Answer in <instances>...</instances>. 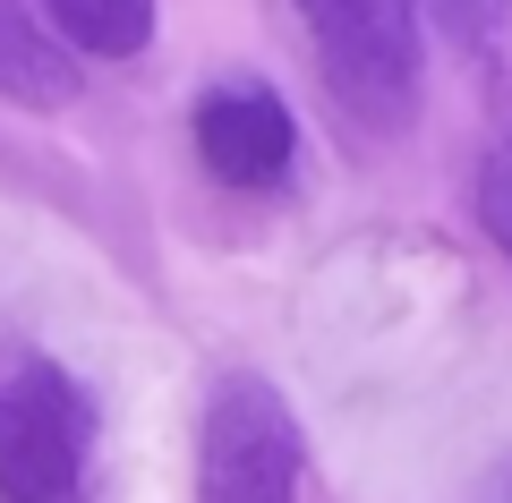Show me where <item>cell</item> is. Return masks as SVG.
Returning a JSON list of instances; mask_svg holds the SVG:
<instances>
[{
    "label": "cell",
    "instance_id": "6da1fadb",
    "mask_svg": "<svg viewBox=\"0 0 512 503\" xmlns=\"http://www.w3.org/2000/svg\"><path fill=\"white\" fill-rule=\"evenodd\" d=\"M308 26V52L325 94L342 103V120L376 128H410L419 111V0H291Z\"/></svg>",
    "mask_w": 512,
    "mask_h": 503
},
{
    "label": "cell",
    "instance_id": "7a4b0ae2",
    "mask_svg": "<svg viewBox=\"0 0 512 503\" xmlns=\"http://www.w3.org/2000/svg\"><path fill=\"white\" fill-rule=\"evenodd\" d=\"M94 393L52 359L0 376V503H94Z\"/></svg>",
    "mask_w": 512,
    "mask_h": 503
},
{
    "label": "cell",
    "instance_id": "3957f363",
    "mask_svg": "<svg viewBox=\"0 0 512 503\" xmlns=\"http://www.w3.org/2000/svg\"><path fill=\"white\" fill-rule=\"evenodd\" d=\"M308 427L265 376H214L197 418V503H299Z\"/></svg>",
    "mask_w": 512,
    "mask_h": 503
},
{
    "label": "cell",
    "instance_id": "277c9868",
    "mask_svg": "<svg viewBox=\"0 0 512 503\" xmlns=\"http://www.w3.org/2000/svg\"><path fill=\"white\" fill-rule=\"evenodd\" d=\"M188 145H197L205 180L239 197H274L299 162V120L265 77H214L188 103Z\"/></svg>",
    "mask_w": 512,
    "mask_h": 503
},
{
    "label": "cell",
    "instance_id": "5b68a950",
    "mask_svg": "<svg viewBox=\"0 0 512 503\" xmlns=\"http://www.w3.org/2000/svg\"><path fill=\"white\" fill-rule=\"evenodd\" d=\"M0 103H18V111L77 103V60L52 43L35 0H0Z\"/></svg>",
    "mask_w": 512,
    "mask_h": 503
},
{
    "label": "cell",
    "instance_id": "8992f818",
    "mask_svg": "<svg viewBox=\"0 0 512 503\" xmlns=\"http://www.w3.org/2000/svg\"><path fill=\"white\" fill-rule=\"evenodd\" d=\"M69 60H137L163 26V0H35Z\"/></svg>",
    "mask_w": 512,
    "mask_h": 503
},
{
    "label": "cell",
    "instance_id": "52a82bcc",
    "mask_svg": "<svg viewBox=\"0 0 512 503\" xmlns=\"http://www.w3.org/2000/svg\"><path fill=\"white\" fill-rule=\"evenodd\" d=\"M478 222H487V239L512 256V137H495L487 162H478Z\"/></svg>",
    "mask_w": 512,
    "mask_h": 503
},
{
    "label": "cell",
    "instance_id": "ba28073f",
    "mask_svg": "<svg viewBox=\"0 0 512 503\" xmlns=\"http://www.w3.org/2000/svg\"><path fill=\"white\" fill-rule=\"evenodd\" d=\"M427 18H436V35L453 43H495L512 26V0H419Z\"/></svg>",
    "mask_w": 512,
    "mask_h": 503
},
{
    "label": "cell",
    "instance_id": "9c48e42d",
    "mask_svg": "<svg viewBox=\"0 0 512 503\" xmlns=\"http://www.w3.org/2000/svg\"><path fill=\"white\" fill-rule=\"evenodd\" d=\"M478 503H512V452H504V461H495V478L478 486Z\"/></svg>",
    "mask_w": 512,
    "mask_h": 503
}]
</instances>
